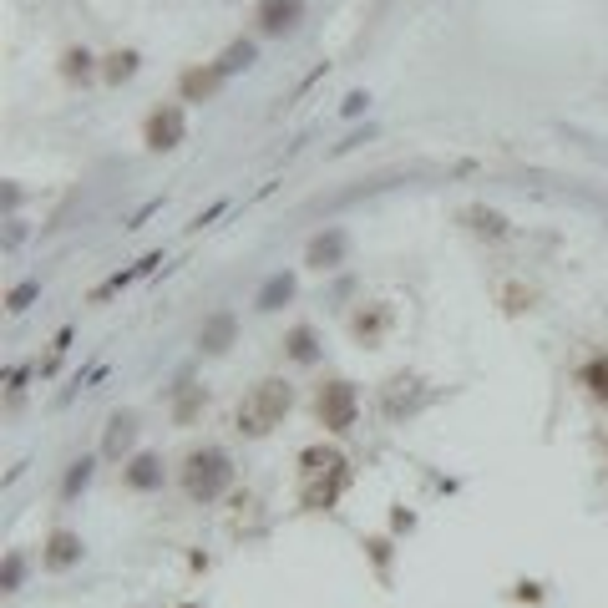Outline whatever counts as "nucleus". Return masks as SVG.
I'll use <instances>...</instances> for the list:
<instances>
[{
  "mask_svg": "<svg viewBox=\"0 0 608 608\" xmlns=\"http://www.w3.org/2000/svg\"><path fill=\"white\" fill-rule=\"evenodd\" d=\"M234 340H239V320L228 315V310L208 315V320H203V330H198V345H203L208 355H223V350L234 345Z\"/></svg>",
  "mask_w": 608,
  "mask_h": 608,
  "instance_id": "obj_10",
  "label": "nucleus"
},
{
  "mask_svg": "<svg viewBox=\"0 0 608 608\" xmlns=\"http://www.w3.org/2000/svg\"><path fill=\"white\" fill-rule=\"evenodd\" d=\"M583 386H588V396H593V401H603V406H608V355H593V360L583 365Z\"/></svg>",
  "mask_w": 608,
  "mask_h": 608,
  "instance_id": "obj_18",
  "label": "nucleus"
},
{
  "mask_svg": "<svg viewBox=\"0 0 608 608\" xmlns=\"http://www.w3.org/2000/svg\"><path fill=\"white\" fill-rule=\"evenodd\" d=\"M87 482H92V456H82V462H76V467L66 472V482H61V492H66V497H76V492H82Z\"/></svg>",
  "mask_w": 608,
  "mask_h": 608,
  "instance_id": "obj_22",
  "label": "nucleus"
},
{
  "mask_svg": "<svg viewBox=\"0 0 608 608\" xmlns=\"http://www.w3.org/2000/svg\"><path fill=\"white\" fill-rule=\"evenodd\" d=\"M36 294H41V284H36V279L16 284V289H11V299H6V310H11V315H21V310H26V304H31Z\"/></svg>",
  "mask_w": 608,
  "mask_h": 608,
  "instance_id": "obj_23",
  "label": "nucleus"
},
{
  "mask_svg": "<svg viewBox=\"0 0 608 608\" xmlns=\"http://www.w3.org/2000/svg\"><path fill=\"white\" fill-rule=\"evenodd\" d=\"M391 325H396V310H391L386 299H370L365 310L350 320V335H355V345L380 350V345H386V335H391Z\"/></svg>",
  "mask_w": 608,
  "mask_h": 608,
  "instance_id": "obj_5",
  "label": "nucleus"
},
{
  "mask_svg": "<svg viewBox=\"0 0 608 608\" xmlns=\"http://www.w3.org/2000/svg\"><path fill=\"white\" fill-rule=\"evenodd\" d=\"M218 87H223V71H218V66H188V71L178 76L183 102H208Z\"/></svg>",
  "mask_w": 608,
  "mask_h": 608,
  "instance_id": "obj_11",
  "label": "nucleus"
},
{
  "mask_svg": "<svg viewBox=\"0 0 608 608\" xmlns=\"http://www.w3.org/2000/svg\"><path fill=\"white\" fill-rule=\"evenodd\" d=\"M203 406H208V391L203 386H188L178 396V406H173V426H193V416H203Z\"/></svg>",
  "mask_w": 608,
  "mask_h": 608,
  "instance_id": "obj_17",
  "label": "nucleus"
},
{
  "mask_svg": "<svg viewBox=\"0 0 608 608\" xmlns=\"http://www.w3.org/2000/svg\"><path fill=\"white\" fill-rule=\"evenodd\" d=\"M289 406H294V391H289V380H254V386L244 391V401H239V411H234V426H239V436H269L284 416H289Z\"/></svg>",
  "mask_w": 608,
  "mask_h": 608,
  "instance_id": "obj_2",
  "label": "nucleus"
},
{
  "mask_svg": "<svg viewBox=\"0 0 608 608\" xmlns=\"http://www.w3.org/2000/svg\"><path fill=\"white\" fill-rule=\"evenodd\" d=\"M284 355H289L294 365H315V355H320L315 330H310V325H294V330L284 335Z\"/></svg>",
  "mask_w": 608,
  "mask_h": 608,
  "instance_id": "obj_14",
  "label": "nucleus"
},
{
  "mask_svg": "<svg viewBox=\"0 0 608 608\" xmlns=\"http://www.w3.org/2000/svg\"><path fill=\"white\" fill-rule=\"evenodd\" d=\"M350 487V462L335 446H310L299 456V502L310 512H325L340 502V492Z\"/></svg>",
  "mask_w": 608,
  "mask_h": 608,
  "instance_id": "obj_1",
  "label": "nucleus"
},
{
  "mask_svg": "<svg viewBox=\"0 0 608 608\" xmlns=\"http://www.w3.org/2000/svg\"><path fill=\"white\" fill-rule=\"evenodd\" d=\"M350 254V239H345V228H325V234L310 239V254H304V264L310 269H340Z\"/></svg>",
  "mask_w": 608,
  "mask_h": 608,
  "instance_id": "obj_8",
  "label": "nucleus"
},
{
  "mask_svg": "<svg viewBox=\"0 0 608 608\" xmlns=\"http://www.w3.org/2000/svg\"><path fill=\"white\" fill-rule=\"evenodd\" d=\"M41 563H46L51 573H66V568H76V563H82V538H76L71 527H56L51 538H46V553H41Z\"/></svg>",
  "mask_w": 608,
  "mask_h": 608,
  "instance_id": "obj_9",
  "label": "nucleus"
},
{
  "mask_svg": "<svg viewBox=\"0 0 608 608\" xmlns=\"http://www.w3.org/2000/svg\"><path fill=\"white\" fill-rule=\"evenodd\" d=\"M228 487H234V462H228V451H218V446L188 451V462H183V492L193 502H218Z\"/></svg>",
  "mask_w": 608,
  "mask_h": 608,
  "instance_id": "obj_3",
  "label": "nucleus"
},
{
  "mask_svg": "<svg viewBox=\"0 0 608 608\" xmlns=\"http://www.w3.org/2000/svg\"><path fill=\"white\" fill-rule=\"evenodd\" d=\"M61 76H71V82H87V76H92V51L71 46V51L61 56Z\"/></svg>",
  "mask_w": 608,
  "mask_h": 608,
  "instance_id": "obj_21",
  "label": "nucleus"
},
{
  "mask_svg": "<svg viewBox=\"0 0 608 608\" xmlns=\"http://www.w3.org/2000/svg\"><path fill=\"white\" fill-rule=\"evenodd\" d=\"M137 66H142L137 51H112V56L102 61V76H107L112 87H122V82H132V76H137Z\"/></svg>",
  "mask_w": 608,
  "mask_h": 608,
  "instance_id": "obj_15",
  "label": "nucleus"
},
{
  "mask_svg": "<svg viewBox=\"0 0 608 608\" xmlns=\"http://www.w3.org/2000/svg\"><path fill=\"white\" fill-rule=\"evenodd\" d=\"M142 137H147V147L152 152H173L183 137H188V117H183V107H158V112H152L147 117V127H142Z\"/></svg>",
  "mask_w": 608,
  "mask_h": 608,
  "instance_id": "obj_6",
  "label": "nucleus"
},
{
  "mask_svg": "<svg viewBox=\"0 0 608 608\" xmlns=\"http://www.w3.org/2000/svg\"><path fill=\"white\" fill-rule=\"evenodd\" d=\"M213 66H218L223 76H234V71H249V66H254V41H228V46H223V56H218Z\"/></svg>",
  "mask_w": 608,
  "mask_h": 608,
  "instance_id": "obj_16",
  "label": "nucleus"
},
{
  "mask_svg": "<svg viewBox=\"0 0 608 608\" xmlns=\"http://www.w3.org/2000/svg\"><path fill=\"white\" fill-rule=\"evenodd\" d=\"M21 588V558H6V593Z\"/></svg>",
  "mask_w": 608,
  "mask_h": 608,
  "instance_id": "obj_24",
  "label": "nucleus"
},
{
  "mask_svg": "<svg viewBox=\"0 0 608 608\" xmlns=\"http://www.w3.org/2000/svg\"><path fill=\"white\" fill-rule=\"evenodd\" d=\"M132 436H137V416H132V411H117V416L107 421V436H102V451H107V456H122V451L132 446Z\"/></svg>",
  "mask_w": 608,
  "mask_h": 608,
  "instance_id": "obj_13",
  "label": "nucleus"
},
{
  "mask_svg": "<svg viewBox=\"0 0 608 608\" xmlns=\"http://www.w3.org/2000/svg\"><path fill=\"white\" fill-rule=\"evenodd\" d=\"M355 411H360V396H355V386L350 380H325V386L315 391V421L325 426V431H350L355 426Z\"/></svg>",
  "mask_w": 608,
  "mask_h": 608,
  "instance_id": "obj_4",
  "label": "nucleus"
},
{
  "mask_svg": "<svg viewBox=\"0 0 608 608\" xmlns=\"http://www.w3.org/2000/svg\"><path fill=\"white\" fill-rule=\"evenodd\" d=\"M467 223L477 228V234H487V239H502L507 234V218L497 208H467Z\"/></svg>",
  "mask_w": 608,
  "mask_h": 608,
  "instance_id": "obj_20",
  "label": "nucleus"
},
{
  "mask_svg": "<svg viewBox=\"0 0 608 608\" xmlns=\"http://www.w3.org/2000/svg\"><path fill=\"white\" fill-rule=\"evenodd\" d=\"M122 482H127L132 492H152V487H163V456L137 451L132 462H127V472H122Z\"/></svg>",
  "mask_w": 608,
  "mask_h": 608,
  "instance_id": "obj_12",
  "label": "nucleus"
},
{
  "mask_svg": "<svg viewBox=\"0 0 608 608\" xmlns=\"http://www.w3.org/2000/svg\"><path fill=\"white\" fill-rule=\"evenodd\" d=\"M254 21H259L264 36H284V31H294L304 21V0H259Z\"/></svg>",
  "mask_w": 608,
  "mask_h": 608,
  "instance_id": "obj_7",
  "label": "nucleus"
},
{
  "mask_svg": "<svg viewBox=\"0 0 608 608\" xmlns=\"http://www.w3.org/2000/svg\"><path fill=\"white\" fill-rule=\"evenodd\" d=\"M284 299H294V274H274V279L259 289V310H279Z\"/></svg>",
  "mask_w": 608,
  "mask_h": 608,
  "instance_id": "obj_19",
  "label": "nucleus"
}]
</instances>
